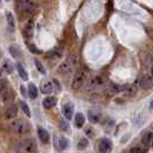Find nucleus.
Listing matches in <instances>:
<instances>
[{"label":"nucleus","instance_id":"obj_31","mask_svg":"<svg viewBox=\"0 0 153 153\" xmlns=\"http://www.w3.org/2000/svg\"><path fill=\"white\" fill-rule=\"evenodd\" d=\"M35 63H36V67H37V69L39 70V73H42V74H45V68H44V66H43V63L39 61V60H35Z\"/></svg>","mask_w":153,"mask_h":153},{"label":"nucleus","instance_id":"obj_3","mask_svg":"<svg viewBox=\"0 0 153 153\" xmlns=\"http://www.w3.org/2000/svg\"><path fill=\"white\" fill-rule=\"evenodd\" d=\"M104 78L101 76H94L92 77L91 79L88 82V86H86V89L88 90H92V89H96V88H98V86H101V85H104Z\"/></svg>","mask_w":153,"mask_h":153},{"label":"nucleus","instance_id":"obj_5","mask_svg":"<svg viewBox=\"0 0 153 153\" xmlns=\"http://www.w3.org/2000/svg\"><path fill=\"white\" fill-rule=\"evenodd\" d=\"M98 147H99V151L101 153H109L112 151V143L109 139L102 138V139H100Z\"/></svg>","mask_w":153,"mask_h":153},{"label":"nucleus","instance_id":"obj_15","mask_svg":"<svg viewBox=\"0 0 153 153\" xmlns=\"http://www.w3.org/2000/svg\"><path fill=\"white\" fill-rule=\"evenodd\" d=\"M28 94L31 99H36L38 97V89L33 83H30L28 86Z\"/></svg>","mask_w":153,"mask_h":153},{"label":"nucleus","instance_id":"obj_10","mask_svg":"<svg viewBox=\"0 0 153 153\" xmlns=\"http://www.w3.org/2000/svg\"><path fill=\"white\" fill-rule=\"evenodd\" d=\"M6 20H7V25H8V30L9 31H15V19L13 14L10 12L6 13Z\"/></svg>","mask_w":153,"mask_h":153},{"label":"nucleus","instance_id":"obj_38","mask_svg":"<svg viewBox=\"0 0 153 153\" xmlns=\"http://www.w3.org/2000/svg\"><path fill=\"white\" fill-rule=\"evenodd\" d=\"M21 92H22V94L25 97L27 96V91H25V89H24V86L23 85H21Z\"/></svg>","mask_w":153,"mask_h":153},{"label":"nucleus","instance_id":"obj_34","mask_svg":"<svg viewBox=\"0 0 153 153\" xmlns=\"http://www.w3.org/2000/svg\"><path fill=\"white\" fill-rule=\"evenodd\" d=\"M85 135H86L88 137H92V136H93V129H92L91 127H89V128L85 129Z\"/></svg>","mask_w":153,"mask_h":153},{"label":"nucleus","instance_id":"obj_23","mask_svg":"<svg viewBox=\"0 0 153 153\" xmlns=\"http://www.w3.org/2000/svg\"><path fill=\"white\" fill-rule=\"evenodd\" d=\"M69 143H68V139L66 137H63V136H61V137L59 138V142H58V146H59V149L60 150H66L67 147H68Z\"/></svg>","mask_w":153,"mask_h":153},{"label":"nucleus","instance_id":"obj_24","mask_svg":"<svg viewBox=\"0 0 153 153\" xmlns=\"http://www.w3.org/2000/svg\"><path fill=\"white\" fill-rule=\"evenodd\" d=\"M108 91L111 92V93H119V92L121 91V86L115 84V83H109L108 84Z\"/></svg>","mask_w":153,"mask_h":153},{"label":"nucleus","instance_id":"obj_1","mask_svg":"<svg viewBox=\"0 0 153 153\" xmlns=\"http://www.w3.org/2000/svg\"><path fill=\"white\" fill-rule=\"evenodd\" d=\"M85 77H86V74L83 70H79L75 73L74 75V78H73V82H71V88L73 90H79L85 82Z\"/></svg>","mask_w":153,"mask_h":153},{"label":"nucleus","instance_id":"obj_13","mask_svg":"<svg viewBox=\"0 0 153 153\" xmlns=\"http://www.w3.org/2000/svg\"><path fill=\"white\" fill-rule=\"evenodd\" d=\"M58 71L60 74H63V75H67L71 71V66L69 65L68 62H61L58 67Z\"/></svg>","mask_w":153,"mask_h":153},{"label":"nucleus","instance_id":"obj_29","mask_svg":"<svg viewBox=\"0 0 153 153\" xmlns=\"http://www.w3.org/2000/svg\"><path fill=\"white\" fill-rule=\"evenodd\" d=\"M7 89H8L7 81H6V79H4V78H2V79H0V92H2V93H4Z\"/></svg>","mask_w":153,"mask_h":153},{"label":"nucleus","instance_id":"obj_22","mask_svg":"<svg viewBox=\"0 0 153 153\" xmlns=\"http://www.w3.org/2000/svg\"><path fill=\"white\" fill-rule=\"evenodd\" d=\"M2 68H4V70H5L6 73H12L13 69H14V66H13V63H12L10 60L6 59V60L4 61V63H2Z\"/></svg>","mask_w":153,"mask_h":153},{"label":"nucleus","instance_id":"obj_41","mask_svg":"<svg viewBox=\"0 0 153 153\" xmlns=\"http://www.w3.org/2000/svg\"><path fill=\"white\" fill-rule=\"evenodd\" d=\"M152 145H153V139H152Z\"/></svg>","mask_w":153,"mask_h":153},{"label":"nucleus","instance_id":"obj_7","mask_svg":"<svg viewBox=\"0 0 153 153\" xmlns=\"http://www.w3.org/2000/svg\"><path fill=\"white\" fill-rule=\"evenodd\" d=\"M10 128H12V130L17 132V134H21L23 132L24 130V124H23V121L22 120H19V119H15V120H13L12 123H10Z\"/></svg>","mask_w":153,"mask_h":153},{"label":"nucleus","instance_id":"obj_21","mask_svg":"<svg viewBox=\"0 0 153 153\" xmlns=\"http://www.w3.org/2000/svg\"><path fill=\"white\" fill-rule=\"evenodd\" d=\"M16 69H17L19 75H20V77L22 78L23 81H28V74H27L25 69L23 68V66L21 63H16Z\"/></svg>","mask_w":153,"mask_h":153},{"label":"nucleus","instance_id":"obj_28","mask_svg":"<svg viewBox=\"0 0 153 153\" xmlns=\"http://www.w3.org/2000/svg\"><path fill=\"white\" fill-rule=\"evenodd\" d=\"M68 122L66 121V119H60V129L62 131H68Z\"/></svg>","mask_w":153,"mask_h":153},{"label":"nucleus","instance_id":"obj_39","mask_svg":"<svg viewBox=\"0 0 153 153\" xmlns=\"http://www.w3.org/2000/svg\"><path fill=\"white\" fill-rule=\"evenodd\" d=\"M150 107H151V108H153V99L151 100V102H150Z\"/></svg>","mask_w":153,"mask_h":153},{"label":"nucleus","instance_id":"obj_12","mask_svg":"<svg viewBox=\"0 0 153 153\" xmlns=\"http://www.w3.org/2000/svg\"><path fill=\"white\" fill-rule=\"evenodd\" d=\"M37 132H38L39 139H40L43 143H45V144H46V143H48V142H50V134H48L45 129H43L42 127H39Z\"/></svg>","mask_w":153,"mask_h":153},{"label":"nucleus","instance_id":"obj_36","mask_svg":"<svg viewBox=\"0 0 153 153\" xmlns=\"http://www.w3.org/2000/svg\"><path fill=\"white\" fill-rule=\"evenodd\" d=\"M52 84H53L54 86L56 88V90H58V91H60V90H61V85H60L59 81H58L56 78H54V79H53V83H52Z\"/></svg>","mask_w":153,"mask_h":153},{"label":"nucleus","instance_id":"obj_32","mask_svg":"<svg viewBox=\"0 0 153 153\" xmlns=\"http://www.w3.org/2000/svg\"><path fill=\"white\" fill-rule=\"evenodd\" d=\"M28 47H29L30 52H32V53H35V54H39V53H40V51H39L38 48H37V47H36L35 45H33V44H28Z\"/></svg>","mask_w":153,"mask_h":153},{"label":"nucleus","instance_id":"obj_27","mask_svg":"<svg viewBox=\"0 0 153 153\" xmlns=\"http://www.w3.org/2000/svg\"><path fill=\"white\" fill-rule=\"evenodd\" d=\"M20 105H21V108H22V111L24 112V114L27 115L28 117H30L31 116V112H30V109H29V106L24 102V101H21L20 102Z\"/></svg>","mask_w":153,"mask_h":153},{"label":"nucleus","instance_id":"obj_40","mask_svg":"<svg viewBox=\"0 0 153 153\" xmlns=\"http://www.w3.org/2000/svg\"><path fill=\"white\" fill-rule=\"evenodd\" d=\"M151 75H152V78H153V67H152V69H151Z\"/></svg>","mask_w":153,"mask_h":153},{"label":"nucleus","instance_id":"obj_35","mask_svg":"<svg viewBox=\"0 0 153 153\" xmlns=\"http://www.w3.org/2000/svg\"><path fill=\"white\" fill-rule=\"evenodd\" d=\"M130 153H143V150L139 146H135L130 150Z\"/></svg>","mask_w":153,"mask_h":153},{"label":"nucleus","instance_id":"obj_9","mask_svg":"<svg viewBox=\"0 0 153 153\" xmlns=\"http://www.w3.org/2000/svg\"><path fill=\"white\" fill-rule=\"evenodd\" d=\"M52 90H53V84H52L51 82H48V81L42 82V84H40V92H42V93L48 94V93L52 92Z\"/></svg>","mask_w":153,"mask_h":153},{"label":"nucleus","instance_id":"obj_25","mask_svg":"<svg viewBox=\"0 0 153 153\" xmlns=\"http://www.w3.org/2000/svg\"><path fill=\"white\" fill-rule=\"evenodd\" d=\"M89 145V142H88V139L86 138H82L79 142H78V144H77V149L78 150H85L86 147Z\"/></svg>","mask_w":153,"mask_h":153},{"label":"nucleus","instance_id":"obj_17","mask_svg":"<svg viewBox=\"0 0 153 153\" xmlns=\"http://www.w3.org/2000/svg\"><path fill=\"white\" fill-rule=\"evenodd\" d=\"M137 91H138V89L135 84L129 85V86L126 89V91H124V96H127V97H134V96L137 94Z\"/></svg>","mask_w":153,"mask_h":153},{"label":"nucleus","instance_id":"obj_26","mask_svg":"<svg viewBox=\"0 0 153 153\" xmlns=\"http://www.w3.org/2000/svg\"><path fill=\"white\" fill-rule=\"evenodd\" d=\"M4 99H5V101H12L13 100V90L7 89L4 92Z\"/></svg>","mask_w":153,"mask_h":153},{"label":"nucleus","instance_id":"obj_4","mask_svg":"<svg viewBox=\"0 0 153 153\" xmlns=\"http://www.w3.org/2000/svg\"><path fill=\"white\" fill-rule=\"evenodd\" d=\"M22 147L25 150V151H27V152H29V153L36 152V150H37V146H36L35 140L29 139V138L24 139V140L22 142Z\"/></svg>","mask_w":153,"mask_h":153},{"label":"nucleus","instance_id":"obj_19","mask_svg":"<svg viewBox=\"0 0 153 153\" xmlns=\"http://www.w3.org/2000/svg\"><path fill=\"white\" fill-rule=\"evenodd\" d=\"M88 115H89V120H90L92 123H98V122H99L100 114L98 113V112H94L93 109H91V111H89Z\"/></svg>","mask_w":153,"mask_h":153},{"label":"nucleus","instance_id":"obj_42","mask_svg":"<svg viewBox=\"0 0 153 153\" xmlns=\"http://www.w3.org/2000/svg\"><path fill=\"white\" fill-rule=\"evenodd\" d=\"M0 75H1V73H0Z\"/></svg>","mask_w":153,"mask_h":153},{"label":"nucleus","instance_id":"obj_8","mask_svg":"<svg viewBox=\"0 0 153 153\" xmlns=\"http://www.w3.org/2000/svg\"><path fill=\"white\" fill-rule=\"evenodd\" d=\"M17 115V107L15 105H9L6 111H5V119L6 120H12Z\"/></svg>","mask_w":153,"mask_h":153},{"label":"nucleus","instance_id":"obj_14","mask_svg":"<svg viewBox=\"0 0 153 153\" xmlns=\"http://www.w3.org/2000/svg\"><path fill=\"white\" fill-rule=\"evenodd\" d=\"M55 105H56V98H54V97H47V98L43 100V106L46 109L54 107Z\"/></svg>","mask_w":153,"mask_h":153},{"label":"nucleus","instance_id":"obj_16","mask_svg":"<svg viewBox=\"0 0 153 153\" xmlns=\"http://www.w3.org/2000/svg\"><path fill=\"white\" fill-rule=\"evenodd\" d=\"M9 53L12 54V56L13 58H15V59H19V58H21V50H20V47L17 45H12L9 46Z\"/></svg>","mask_w":153,"mask_h":153},{"label":"nucleus","instance_id":"obj_37","mask_svg":"<svg viewBox=\"0 0 153 153\" xmlns=\"http://www.w3.org/2000/svg\"><path fill=\"white\" fill-rule=\"evenodd\" d=\"M68 59H69V61H70V63H71L73 66H74V65H76V58H75L74 55H70Z\"/></svg>","mask_w":153,"mask_h":153},{"label":"nucleus","instance_id":"obj_18","mask_svg":"<svg viewBox=\"0 0 153 153\" xmlns=\"http://www.w3.org/2000/svg\"><path fill=\"white\" fill-rule=\"evenodd\" d=\"M152 139H153V134L151 131H146V132H144V135L142 137V143L144 145H149V144L152 143Z\"/></svg>","mask_w":153,"mask_h":153},{"label":"nucleus","instance_id":"obj_2","mask_svg":"<svg viewBox=\"0 0 153 153\" xmlns=\"http://www.w3.org/2000/svg\"><path fill=\"white\" fill-rule=\"evenodd\" d=\"M138 83H139V88L142 90H150L153 86V78L149 74H144L140 76Z\"/></svg>","mask_w":153,"mask_h":153},{"label":"nucleus","instance_id":"obj_30","mask_svg":"<svg viewBox=\"0 0 153 153\" xmlns=\"http://www.w3.org/2000/svg\"><path fill=\"white\" fill-rule=\"evenodd\" d=\"M24 32H25V35H27L28 37H30L31 35H32V23H31V21L25 25V28H24Z\"/></svg>","mask_w":153,"mask_h":153},{"label":"nucleus","instance_id":"obj_6","mask_svg":"<svg viewBox=\"0 0 153 153\" xmlns=\"http://www.w3.org/2000/svg\"><path fill=\"white\" fill-rule=\"evenodd\" d=\"M62 112L65 115V119L66 120H70L73 119V115H74V105L71 102H67L63 108H62Z\"/></svg>","mask_w":153,"mask_h":153},{"label":"nucleus","instance_id":"obj_11","mask_svg":"<svg viewBox=\"0 0 153 153\" xmlns=\"http://www.w3.org/2000/svg\"><path fill=\"white\" fill-rule=\"evenodd\" d=\"M21 6H22V9L27 13H32L35 10V4L32 1H28V0H24V1H21L20 2Z\"/></svg>","mask_w":153,"mask_h":153},{"label":"nucleus","instance_id":"obj_33","mask_svg":"<svg viewBox=\"0 0 153 153\" xmlns=\"http://www.w3.org/2000/svg\"><path fill=\"white\" fill-rule=\"evenodd\" d=\"M48 56H52V58H60L61 56V53L58 52V51H52L48 53Z\"/></svg>","mask_w":153,"mask_h":153},{"label":"nucleus","instance_id":"obj_20","mask_svg":"<svg viewBox=\"0 0 153 153\" xmlns=\"http://www.w3.org/2000/svg\"><path fill=\"white\" fill-rule=\"evenodd\" d=\"M84 122H85L84 115L82 114V113H77L75 115V126H76L77 128H81V127L84 126Z\"/></svg>","mask_w":153,"mask_h":153}]
</instances>
